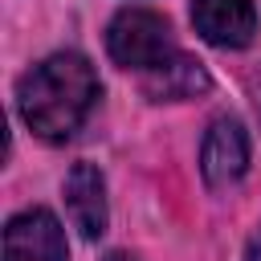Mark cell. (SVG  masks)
Returning a JSON list of instances; mask_svg holds the SVG:
<instances>
[{
    "instance_id": "obj_4",
    "label": "cell",
    "mask_w": 261,
    "mask_h": 261,
    "mask_svg": "<svg viewBox=\"0 0 261 261\" xmlns=\"http://www.w3.org/2000/svg\"><path fill=\"white\" fill-rule=\"evenodd\" d=\"M192 24L216 49H245L257 33V12L249 0H192Z\"/></svg>"
},
{
    "instance_id": "obj_7",
    "label": "cell",
    "mask_w": 261,
    "mask_h": 261,
    "mask_svg": "<svg viewBox=\"0 0 261 261\" xmlns=\"http://www.w3.org/2000/svg\"><path fill=\"white\" fill-rule=\"evenodd\" d=\"M204 90H208L204 65L184 57V53H171L155 69H143V94L151 102H179V98H196Z\"/></svg>"
},
{
    "instance_id": "obj_2",
    "label": "cell",
    "mask_w": 261,
    "mask_h": 261,
    "mask_svg": "<svg viewBox=\"0 0 261 261\" xmlns=\"http://www.w3.org/2000/svg\"><path fill=\"white\" fill-rule=\"evenodd\" d=\"M106 49L118 65L126 69H155L159 61H167L175 53L171 45V24L159 12L147 8H122L110 29H106Z\"/></svg>"
},
{
    "instance_id": "obj_3",
    "label": "cell",
    "mask_w": 261,
    "mask_h": 261,
    "mask_svg": "<svg viewBox=\"0 0 261 261\" xmlns=\"http://www.w3.org/2000/svg\"><path fill=\"white\" fill-rule=\"evenodd\" d=\"M4 261H65V232L53 212L29 208L4 228Z\"/></svg>"
},
{
    "instance_id": "obj_1",
    "label": "cell",
    "mask_w": 261,
    "mask_h": 261,
    "mask_svg": "<svg viewBox=\"0 0 261 261\" xmlns=\"http://www.w3.org/2000/svg\"><path fill=\"white\" fill-rule=\"evenodd\" d=\"M98 98V77L82 53H53L20 77V118L45 143L69 139Z\"/></svg>"
},
{
    "instance_id": "obj_9",
    "label": "cell",
    "mask_w": 261,
    "mask_h": 261,
    "mask_svg": "<svg viewBox=\"0 0 261 261\" xmlns=\"http://www.w3.org/2000/svg\"><path fill=\"white\" fill-rule=\"evenodd\" d=\"M106 261H135V257H130V253H110Z\"/></svg>"
},
{
    "instance_id": "obj_5",
    "label": "cell",
    "mask_w": 261,
    "mask_h": 261,
    "mask_svg": "<svg viewBox=\"0 0 261 261\" xmlns=\"http://www.w3.org/2000/svg\"><path fill=\"white\" fill-rule=\"evenodd\" d=\"M249 167V135L237 118H216L204 135L200 147V171L212 188H224L232 179H241Z\"/></svg>"
},
{
    "instance_id": "obj_6",
    "label": "cell",
    "mask_w": 261,
    "mask_h": 261,
    "mask_svg": "<svg viewBox=\"0 0 261 261\" xmlns=\"http://www.w3.org/2000/svg\"><path fill=\"white\" fill-rule=\"evenodd\" d=\"M65 208L86 241H98L106 232V184L94 163H73V171L65 175Z\"/></svg>"
},
{
    "instance_id": "obj_8",
    "label": "cell",
    "mask_w": 261,
    "mask_h": 261,
    "mask_svg": "<svg viewBox=\"0 0 261 261\" xmlns=\"http://www.w3.org/2000/svg\"><path fill=\"white\" fill-rule=\"evenodd\" d=\"M245 261H261V228L249 237V245H245Z\"/></svg>"
}]
</instances>
